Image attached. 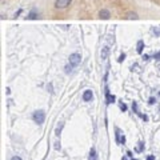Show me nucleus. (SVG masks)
I'll list each match as a JSON object with an SVG mask.
<instances>
[{
    "instance_id": "f257e3e1",
    "label": "nucleus",
    "mask_w": 160,
    "mask_h": 160,
    "mask_svg": "<svg viewBox=\"0 0 160 160\" xmlns=\"http://www.w3.org/2000/svg\"><path fill=\"white\" fill-rule=\"evenodd\" d=\"M32 119H33V122L36 123L38 126H42V124L44 123V120H46V112H44L43 109L35 111L33 115H32Z\"/></svg>"
},
{
    "instance_id": "f03ea898",
    "label": "nucleus",
    "mask_w": 160,
    "mask_h": 160,
    "mask_svg": "<svg viewBox=\"0 0 160 160\" xmlns=\"http://www.w3.org/2000/svg\"><path fill=\"white\" fill-rule=\"evenodd\" d=\"M80 63H82V55L80 53H72L69 55V64L73 67H78Z\"/></svg>"
},
{
    "instance_id": "7ed1b4c3",
    "label": "nucleus",
    "mask_w": 160,
    "mask_h": 160,
    "mask_svg": "<svg viewBox=\"0 0 160 160\" xmlns=\"http://www.w3.org/2000/svg\"><path fill=\"white\" fill-rule=\"evenodd\" d=\"M71 2H72V0H56L55 8H57V10H64V8H67L69 6Z\"/></svg>"
},
{
    "instance_id": "20e7f679",
    "label": "nucleus",
    "mask_w": 160,
    "mask_h": 160,
    "mask_svg": "<svg viewBox=\"0 0 160 160\" xmlns=\"http://www.w3.org/2000/svg\"><path fill=\"white\" fill-rule=\"evenodd\" d=\"M115 100H116L115 95H111L109 88L105 87V103H107V104H111V103H115Z\"/></svg>"
},
{
    "instance_id": "39448f33",
    "label": "nucleus",
    "mask_w": 160,
    "mask_h": 160,
    "mask_svg": "<svg viewBox=\"0 0 160 160\" xmlns=\"http://www.w3.org/2000/svg\"><path fill=\"white\" fill-rule=\"evenodd\" d=\"M92 97H93V93H92L91 90H86L83 92V100L84 101H91Z\"/></svg>"
},
{
    "instance_id": "423d86ee",
    "label": "nucleus",
    "mask_w": 160,
    "mask_h": 160,
    "mask_svg": "<svg viewBox=\"0 0 160 160\" xmlns=\"http://www.w3.org/2000/svg\"><path fill=\"white\" fill-rule=\"evenodd\" d=\"M109 16H111V13H109L108 10H101V11L99 12V17H100V19L108 20V19H109Z\"/></svg>"
},
{
    "instance_id": "0eeeda50",
    "label": "nucleus",
    "mask_w": 160,
    "mask_h": 160,
    "mask_svg": "<svg viewBox=\"0 0 160 160\" xmlns=\"http://www.w3.org/2000/svg\"><path fill=\"white\" fill-rule=\"evenodd\" d=\"M108 53H109V48L107 47V46L101 48V52H100V56H101V59H103V60H105L107 57H108Z\"/></svg>"
},
{
    "instance_id": "6e6552de",
    "label": "nucleus",
    "mask_w": 160,
    "mask_h": 160,
    "mask_svg": "<svg viewBox=\"0 0 160 160\" xmlns=\"http://www.w3.org/2000/svg\"><path fill=\"white\" fill-rule=\"evenodd\" d=\"M38 17H39V13H38V11L33 8V10L28 13V16H27V19H29V20H35V19H38Z\"/></svg>"
},
{
    "instance_id": "1a4fd4ad",
    "label": "nucleus",
    "mask_w": 160,
    "mask_h": 160,
    "mask_svg": "<svg viewBox=\"0 0 160 160\" xmlns=\"http://www.w3.org/2000/svg\"><path fill=\"white\" fill-rule=\"evenodd\" d=\"M126 19H127V20H137V19H139V15H137V13H135V12H127Z\"/></svg>"
},
{
    "instance_id": "9d476101",
    "label": "nucleus",
    "mask_w": 160,
    "mask_h": 160,
    "mask_svg": "<svg viewBox=\"0 0 160 160\" xmlns=\"http://www.w3.org/2000/svg\"><path fill=\"white\" fill-rule=\"evenodd\" d=\"M88 160H97V152L95 149V147H92L90 151V156H88Z\"/></svg>"
},
{
    "instance_id": "9b49d317",
    "label": "nucleus",
    "mask_w": 160,
    "mask_h": 160,
    "mask_svg": "<svg viewBox=\"0 0 160 160\" xmlns=\"http://www.w3.org/2000/svg\"><path fill=\"white\" fill-rule=\"evenodd\" d=\"M143 50H144V42L143 40H139V42H137L136 51H137V53H143Z\"/></svg>"
},
{
    "instance_id": "f8f14e48",
    "label": "nucleus",
    "mask_w": 160,
    "mask_h": 160,
    "mask_svg": "<svg viewBox=\"0 0 160 160\" xmlns=\"http://www.w3.org/2000/svg\"><path fill=\"white\" fill-rule=\"evenodd\" d=\"M144 143H143V141H139V143H137V147H136V152H143V151H144Z\"/></svg>"
},
{
    "instance_id": "ddd939ff",
    "label": "nucleus",
    "mask_w": 160,
    "mask_h": 160,
    "mask_svg": "<svg viewBox=\"0 0 160 160\" xmlns=\"http://www.w3.org/2000/svg\"><path fill=\"white\" fill-rule=\"evenodd\" d=\"M132 109H133V112H135L137 116L141 118V113L139 112V109H137V103H136V101H132Z\"/></svg>"
},
{
    "instance_id": "4468645a",
    "label": "nucleus",
    "mask_w": 160,
    "mask_h": 160,
    "mask_svg": "<svg viewBox=\"0 0 160 160\" xmlns=\"http://www.w3.org/2000/svg\"><path fill=\"white\" fill-rule=\"evenodd\" d=\"M63 127H64V123H60L59 126L56 127V131H55V135L56 136H60V132H61V130H63Z\"/></svg>"
},
{
    "instance_id": "2eb2a0df",
    "label": "nucleus",
    "mask_w": 160,
    "mask_h": 160,
    "mask_svg": "<svg viewBox=\"0 0 160 160\" xmlns=\"http://www.w3.org/2000/svg\"><path fill=\"white\" fill-rule=\"evenodd\" d=\"M115 132H116V141L120 143V140H122V133H120V130L119 128H115Z\"/></svg>"
},
{
    "instance_id": "dca6fc26",
    "label": "nucleus",
    "mask_w": 160,
    "mask_h": 160,
    "mask_svg": "<svg viewBox=\"0 0 160 160\" xmlns=\"http://www.w3.org/2000/svg\"><path fill=\"white\" fill-rule=\"evenodd\" d=\"M73 68H75L73 65L67 64V65H65V73H71V72H72V69H73Z\"/></svg>"
},
{
    "instance_id": "f3484780",
    "label": "nucleus",
    "mask_w": 160,
    "mask_h": 160,
    "mask_svg": "<svg viewBox=\"0 0 160 160\" xmlns=\"http://www.w3.org/2000/svg\"><path fill=\"white\" fill-rule=\"evenodd\" d=\"M126 60V53H122V55L119 56V59H118V61L119 63H123V61Z\"/></svg>"
},
{
    "instance_id": "a211bd4d",
    "label": "nucleus",
    "mask_w": 160,
    "mask_h": 160,
    "mask_svg": "<svg viewBox=\"0 0 160 160\" xmlns=\"http://www.w3.org/2000/svg\"><path fill=\"white\" fill-rule=\"evenodd\" d=\"M119 107H120V109H122L123 112H126V111H127V105L124 104V103H120V104H119Z\"/></svg>"
},
{
    "instance_id": "6ab92c4d",
    "label": "nucleus",
    "mask_w": 160,
    "mask_h": 160,
    "mask_svg": "<svg viewBox=\"0 0 160 160\" xmlns=\"http://www.w3.org/2000/svg\"><path fill=\"white\" fill-rule=\"evenodd\" d=\"M155 103H156V99H155V97H149V99H148V104L152 105V104H155Z\"/></svg>"
},
{
    "instance_id": "aec40b11",
    "label": "nucleus",
    "mask_w": 160,
    "mask_h": 160,
    "mask_svg": "<svg viewBox=\"0 0 160 160\" xmlns=\"http://www.w3.org/2000/svg\"><path fill=\"white\" fill-rule=\"evenodd\" d=\"M55 148H56L57 151H60V148H61V145H60V143H59V141H56V143H55Z\"/></svg>"
},
{
    "instance_id": "412c9836",
    "label": "nucleus",
    "mask_w": 160,
    "mask_h": 160,
    "mask_svg": "<svg viewBox=\"0 0 160 160\" xmlns=\"http://www.w3.org/2000/svg\"><path fill=\"white\" fill-rule=\"evenodd\" d=\"M145 160H155V156H153V155H148Z\"/></svg>"
},
{
    "instance_id": "4be33fe9",
    "label": "nucleus",
    "mask_w": 160,
    "mask_h": 160,
    "mask_svg": "<svg viewBox=\"0 0 160 160\" xmlns=\"http://www.w3.org/2000/svg\"><path fill=\"white\" fill-rule=\"evenodd\" d=\"M153 59H156V60H160V52H158L156 55L153 56Z\"/></svg>"
},
{
    "instance_id": "5701e85b",
    "label": "nucleus",
    "mask_w": 160,
    "mask_h": 160,
    "mask_svg": "<svg viewBox=\"0 0 160 160\" xmlns=\"http://www.w3.org/2000/svg\"><path fill=\"white\" fill-rule=\"evenodd\" d=\"M120 143H122V144H124V143H126V136H122V140H120Z\"/></svg>"
},
{
    "instance_id": "b1692460",
    "label": "nucleus",
    "mask_w": 160,
    "mask_h": 160,
    "mask_svg": "<svg viewBox=\"0 0 160 160\" xmlns=\"http://www.w3.org/2000/svg\"><path fill=\"white\" fill-rule=\"evenodd\" d=\"M127 156H128V158H131V159L133 158V155H132V152H131V151H128V152H127Z\"/></svg>"
},
{
    "instance_id": "393cba45",
    "label": "nucleus",
    "mask_w": 160,
    "mask_h": 160,
    "mask_svg": "<svg viewBox=\"0 0 160 160\" xmlns=\"http://www.w3.org/2000/svg\"><path fill=\"white\" fill-rule=\"evenodd\" d=\"M47 90H50V92H53V91H52V84H48V87H47Z\"/></svg>"
},
{
    "instance_id": "a878e982",
    "label": "nucleus",
    "mask_w": 160,
    "mask_h": 160,
    "mask_svg": "<svg viewBox=\"0 0 160 160\" xmlns=\"http://www.w3.org/2000/svg\"><path fill=\"white\" fill-rule=\"evenodd\" d=\"M11 160H21V158H19V156H13Z\"/></svg>"
},
{
    "instance_id": "bb28decb",
    "label": "nucleus",
    "mask_w": 160,
    "mask_h": 160,
    "mask_svg": "<svg viewBox=\"0 0 160 160\" xmlns=\"http://www.w3.org/2000/svg\"><path fill=\"white\" fill-rule=\"evenodd\" d=\"M143 59H144V60H148V59H149V56H148V55H144V56H143Z\"/></svg>"
},
{
    "instance_id": "cd10ccee",
    "label": "nucleus",
    "mask_w": 160,
    "mask_h": 160,
    "mask_svg": "<svg viewBox=\"0 0 160 160\" xmlns=\"http://www.w3.org/2000/svg\"><path fill=\"white\" fill-rule=\"evenodd\" d=\"M155 31V33H156V35H160V29H153Z\"/></svg>"
},
{
    "instance_id": "c85d7f7f",
    "label": "nucleus",
    "mask_w": 160,
    "mask_h": 160,
    "mask_svg": "<svg viewBox=\"0 0 160 160\" xmlns=\"http://www.w3.org/2000/svg\"><path fill=\"white\" fill-rule=\"evenodd\" d=\"M122 160H128V159H127L126 156H123V159H122Z\"/></svg>"
},
{
    "instance_id": "c756f323",
    "label": "nucleus",
    "mask_w": 160,
    "mask_h": 160,
    "mask_svg": "<svg viewBox=\"0 0 160 160\" xmlns=\"http://www.w3.org/2000/svg\"><path fill=\"white\" fill-rule=\"evenodd\" d=\"M131 160H137V159H133V158H132V159H131Z\"/></svg>"
},
{
    "instance_id": "7c9ffc66",
    "label": "nucleus",
    "mask_w": 160,
    "mask_h": 160,
    "mask_svg": "<svg viewBox=\"0 0 160 160\" xmlns=\"http://www.w3.org/2000/svg\"><path fill=\"white\" fill-rule=\"evenodd\" d=\"M159 97H160V92H159Z\"/></svg>"
},
{
    "instance_id": "2f4dec72",
    "label": "nucleus",
    "mask_w": 160,
    "mask_h": 160,
    "mask_svg": "<svg viewBox=\"0 0 160 160\" xmlns=\"http://www.w3.org/2000/svg\"><path fill=\"white\" fill-rule=\"evenodd\" d=\"M159 111H160V109H159Z\"/></svg>"
}]
</instances>
